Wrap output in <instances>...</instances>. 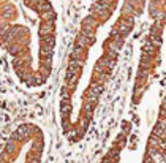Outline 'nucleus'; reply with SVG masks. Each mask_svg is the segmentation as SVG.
<instances>
[{"mask_svg": "<svg viewBox=\"0 0 166 163\" xmlns=\"http://www.w3.org/2000/svg\"><path fill=\"white\" fill-rule=\"evenodd\" d=\"M165 25H166V18H165Z\"/></svg>", "mask_w": 166, "mask_h": 163, "instance_id": "nucleus-4", "label": "nucleus"}, {"mask_svg": "<svg viewBox=\"0 0 166 163\" xmlns=\"http://www.w3.org/2000/svg\"><path fill=\"white\" fill-rule=\"evenodd\" d=\"M45 133L36 124H22L0 149V163H41Z\"/></svg>", "mask_w": 166, "mask_h": 163, "instance_id": "nucleus-2", "label": "nucleus"}, {"mask_svg": "<svg viewBox=\"0 0 166 163\" xmlns=\"http://www.w3.org/2000/svg\"><path fill=\"white\" fill-rule=\"evenodd\" d=\"M0 46L21 84L38 89L52 74L57 11L51 0H0Z\"/></svg>", "mask_w": 166, "mask_h": 163, "instance_id": "nucleus-1", "label": "nucleus"}, {"mask_svg": "<svg viewBox=\"0 0 166 163\" xmlns=\"http://www.w3.org/2000/svg\"><path fill=\"white\" fill-rule=\"evenodd\" d=\"M166 29L163 21H154L150 27L147 38L144 41V46L141 49V60L138 65V73H136V81H134L133 87V105H138L141 98L144 97L145 90L149 87L150 78L154 76L155 70L158 68L160 63V52H161V45H163V30Z\"/></svg>", "mask_w": 166, "mask_h": 163, "instance_id": "nucleus-3", "label": "nucleus"}]
</instances>
